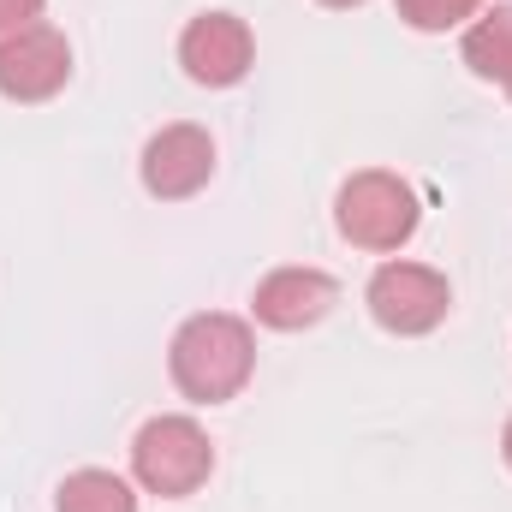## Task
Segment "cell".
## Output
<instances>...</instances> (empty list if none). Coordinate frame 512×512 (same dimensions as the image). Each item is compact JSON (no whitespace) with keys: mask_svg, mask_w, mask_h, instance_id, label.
Instances as JSON below:
<instances>
[{"mask_svg":"<svg viewBox=\"0 0 512 512\" xmlns=\"http://www.w3.org/2000/svg\"><path fill=\"white\" fill-rule=\"evenodd\" d=\"M42 6H48V0H0V36H12V30H24V24H36V18H42Z\"/></svg>","mask_w":512,"mask_h":512,"instance_id":"12","label":"cell"},{"mask_svg":"<svg viewBox=\"0 0 512 512\" xmlns=\"http://www.w3.org/2000/svg\"><path fill=\"white\" fill-rule=\"evenodd\" d=\"M501 453H507V465H512V417H507V429H501Z\"/></svg>","mask_w":512,"mask_h":512,"instance_id":"13","label":"cell"},{"mask_svg":"<svg viewBox=\"0 0 512 512\" xmlns=\"http://www.w3.org/2000/svg\"><path fill=\"white\" fill-rule=\"evenodd\" d=\"M179 66L203 90H233L256 66V36L239 12H197L179 36Z\"/></svg>","mask_w":512,"mask_h":512,"instance_id":"5","label":"cell"},{"mask_svg":"<svg viewBox=\"0 0 512 512\" xmlns=\"http://www.w3.org/2000/svg\"><path fill=\"white\" fill-rule=\"evenodd\" d=\"M399 6V18L411 24V30H459L465 18H477L483 12V0H393Z\"/></svg>","mask_w":512,"mask_h":512,"instance_id":"11","label":"cell"},{"mask_svg":"<svg viewBox=\"0 0 512 512\" xmlns=\"http://www.w3.org/2000/svg\"><path fill=\"white\" fill-rule=\"evenodd\" d=\"M465 66L483 84H507L512 78V0L483 6L471 18V30H465Z\"/></svg>","mask_w":512,"mask_h":512,"instance_id":"9","label":"cell"},{"mask_svg":"<svg viewBox=\"0 0 512 512\" xmlns=\"http://www.w3.org/2000/svg\"><path fill=\"white\" fill-rule=\"evenodd\" d=\"M72 78V42L54 24H24L0 36V96L6 102H48Z\"/></svg>","mask_w":512,"mask_h":512,"instance_id":"6","label":"cell"},{"mask_svg":"<svg viewBox=\"0 0 512 512\" xmlns=\"http://www.w3.org/2000/svg\"><path fill=\"white\" fill-rule=\"evenodd\" d=\"M364 304H370V316L382 322L387 334H435L441 322H447V310H453V286H447V274L441 268H429V262H382L376 274H370V292H364Z\"/></svg>","mask_w":512,"mask_h":512,"instance_id":"4","label":"cell"},{"mask_svg":"<svg viewBox=\"0 0 512 512\" xmlns=\"http://www.w3.org/2000/svg\"><path fill=\"white\" fill-rule=\"evenodd\" d=\"M209 471H215V447L197 417H149L131 441V477L161 501L197 495Z\"/></svg>","mask_w":512,"mask_h":512,"instance_id":"3","label":"cell"},{"mask_svg":"<svg viewBox=\"0 0 512 512\" xmlns=\"http://www.w3.org/2000/svg\"><path fill=\"white\" fill-rule=\"evenodd\" d=\"M167 370H173V387L197 405H227L239 399L245 382L256 370V340L251 322L227 316V310H203L191 322H179L173 346H167Z\"/></svg>","mask_w":512,"mask_h":512,"instance_id":"1","label":"cell"},{"mask_svg":"<svg viewBox=\"0 0 512 512\" xmlns=\"http://www.w3.org/2000/svg\"><path fill=\"white\" fill-rule=\"evenodd\" d=\"M501 90H507V96H512V78H507V84H501Z\"/></svg>","mask_w":512,"mask_h":512,"instance_id":"15","label":"cell"},{"mask_svg":"<svg viewBox=\"0 0 512 512\" xmlns=\"http://www.w3.org/2000/svg\"><path fill=\"white\" fill-rule=\"evenodd\" d=\"M322 6H364V0H322Z\"/></svg>","mask_w":512,"mask_h":512,"instance_id":"14","label":"cell"},{"mask_svg":"<svg viewBox=\"0 0 512 512\" xmlns=\"http://www.w3.org/2000/svg\"><path fill=\"white\" fill-rule=\"evenodd\" d=\"M54 512H137V495H131L126 477L114 471H72L54 495Z\"/></svg>","mask_w":512,"mask_h":512,"instance_id":"10","label":"cell"},{"mask_svg":"<svg viewBox=\"0 0 512 512\" xmlns=\"http://www.w3.org/2000/svg\"><path fill=\"white\" fill-rule=\"evenodd\" d=\"M340 286L322 274V268H274L256 280V322L262 328H280V334H298V328H316L328 310H334Z\"/></svg>","mask_w":512,"mask_h":512,"instance_id":"8","label":"cell"},{"mask_svg":"<svg viewBox=\"0 0 512 512\" xmlns=\"http://www.w3.org/2000/svg\"><path fill=\"white\" fill-rule=\"evenodd\" d=\"M215 179V137L203 126H161L143 143V191L161 203H185Z\"/></svg>","mask_w":512,"mask_h":512,"instance_id":"7","label":"cell"},{"mask_svg":"<svg viewBox=\"0 0 512 512\" xmlns=\"http://www.w3.org/2000/svg\"><path fill=\"white\" fill-rule=\"evenodd\" d=\"M417 221H423L417 191H411L399 173H387V167L352 173V179L340 185V197H334V227H340V239L358 245V251L387 256V251H399V245H411Z\"/></svg>","mask_w":512,"mask_h":512,"instance_id":"2","label":"cell"}]
</instances>
